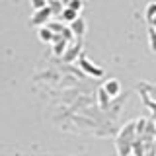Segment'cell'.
Returning a JSON list of instances; mask_svg holds the SVG:
<instances>
[{
	"instance_id": "6da1fadb",
	"label": "cell",
	"mask_w": 156,
	"mask_h": 156,
	"mask_svg": "<svg viewBox=\"0 0 156 156\" xmlns=\"http://www.w3.org/2000/svg\"><path fill=\"white\" fill-rule=\"evenodd\" d=\"M33 6L39 8V6H43V0H33Z\"/></svg>"
}]
</instances>
